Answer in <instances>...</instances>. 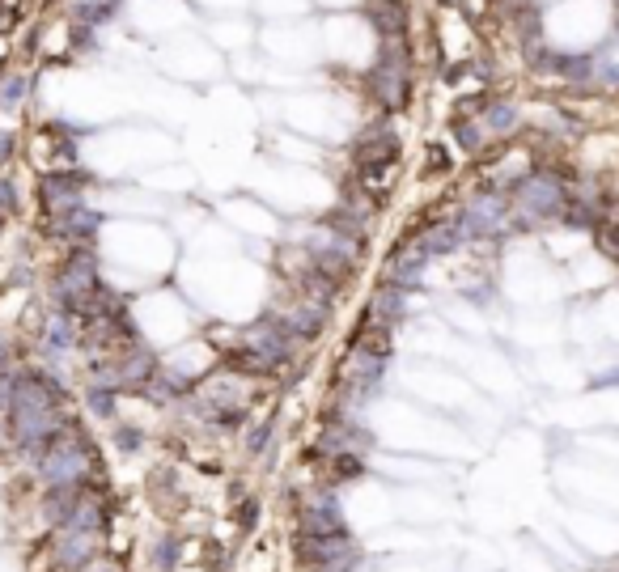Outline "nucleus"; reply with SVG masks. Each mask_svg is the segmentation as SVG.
I'll list each match as a JSON object with an SVG mask.
<instances>
[{"instance_id": "1", "label": "nucleus", "mask_w": 619, "mask_h": 572, "mask_svg": "<svg viewBox=\"0 0 619 572\" xmlns=\"http://www.w3.org/2000/svg\"><path fill=\"white\" fill-rule=\"evenodd\" d=\"M5 424H9V441L34 462L47 450V441L68 424L64 390L47 373H17V378H9Z\"/></svg>"}, {"instance_id": "2", "label": "nucleus", "mask_w": 619, "mask_h": 572, "mask_svg": "<svg viewBox=\"0 0 619 572\" xmlns=\"http://www.w3.org/2000/svg\"><path fill=\"white\" fill-rule=\"evenodd\" d=\"M34 467H39V484L43 488H85V484H94L98 458H94L90 437L68 420L60 433L47 441V450L34 458Z\"/></svg>"}, {"instance_id": "3", "label": "nucleus", "mask_w": 619, "mask_h": 572, "mask_svg": "<svg viewBox=\"0 0 619 572\" xmlns=\"http://www.w3.org/2000/svg\"><path fill=\"white\" fill-rule=\"evenodd\" d=\"M98 551H102V534L98 530H73V526L51 530V560H56L60 572L90 568Z\"/></svg>"}, {"instance_id": "4", "label": "nucleus", "mask_w": 619, "mask_h": 572, "mask_svg": "<svg viewBox=\"0 0 619 572\" xmlns=\"http://www.w3.org/2000/svg\"><path fill=\"white\" fill-rule=\"evenodd\" d=\"M302 530L306 539H331V534H344V517L335 509L331 496H318L302 509Z\"/></svg>"}, {"instance_id": "5", "label": "nucleus", "mask_w": 619, "mask_h": 572, "mask_svg": "<svg viewBox=\"0 0 619 572\" xmlns=\"http://www.w3.org/2000/svg\"><path fill=\"white\" fill-rule=\"evenodd\" d=\"M522 204L530 212H539V217H556V212L564 208L560 187L552 183V178H530V183L522 187Z\"/></svg>"}, {"instance_id": "6", "label": "nucleus", "mask_w": 619, "mask_h": 572, "mask_svg": "<svg viewBox=\"0 0 619 572\" xmlns=\"http://www.w3.org/2000/svg\"><path fill=\"white\" fill-rule=\"evenodd\" d=\"M335 479H361V458H352V454L335 458Z\"/></svg>"}, {"instance_id": "7", "label": "nucleus", "mask_w": 619, "mask_h": 572, "mask_svg": "<svg viewBox=\"0 0 619 572\" xmlns=\"http://www.w3.org/2000/svg\"><path fill=\"white\" fill-rule=\"evenodd\" d=\"M174 551H179V547H174V539H166L162 547L153 551V564H157V568H170V564H174Z\"/></svg>"}, {"instance_id": "8", "label": "nucleus", "mask_w": 619, "mask_h": 572, "mask_svg": "<svg viewBox=\"0 0 619 572\" xmlns=\"http://www.w3.org/2000/svg\"><path fill=\"white\" fill-rule=\"evenodd\" d=\"M238 509H242V513H238L242 526H255V522H259V500H246V505H238Z\"/></svg>"}, {"instance_id": "9", "label": "nucleus", "mask_w": 619, "mask_h": 572, "mask_svg": "<svg viewBox=\"0 0 619 572\" xmlns=\"http://www.w3.org/2000/svg\"><path fill=\"white\" fill-rule=\"evenodd\" d=\"M268 433H272V428H268V424H263V428H259V433H255L251 441H246V445H251V454H263V445H268Z\"/></svg>"}, {"instance_id": "10", "label": "nucleus", "mask_w": 619, "mask_h": 572, "mask_svg": "<svg viewBox=\"0 0 619 572\" xmlns=\"http://www.w3.org/2000/svg\"><path fill=\"white\" fill-rule=\"evenodd\" d=\"M136 445H140V437L132 433V428H123V433H119V450H136Z\"/></svg>"}, {"instance_id": "11", "label": "nucleus", "mask_w": 619, "mask_h": 572, "mask_svg": "<svg viewBox=\"0 0 619 572\" xmlns=\"http://www.w3.org/2000/svg\"><path fill=\"white\" fill-rule=\"evenodd\" d=\"M0 212H13V187L0 183Z\"/></svg>"}, {"instance_id": "12", "label": "nucleus", "mask_w": 619, "mask_h": 572, "mask_svg": "<svg viewBox=\"0 0 619 572\" xmlns=\"http://www.w3.org/2000/svg\"><path fill=\"white\" fill-rule=\"evenodd\" d=\"M81 572H94V568H81Z\"/></svg>"}]
</instances>
